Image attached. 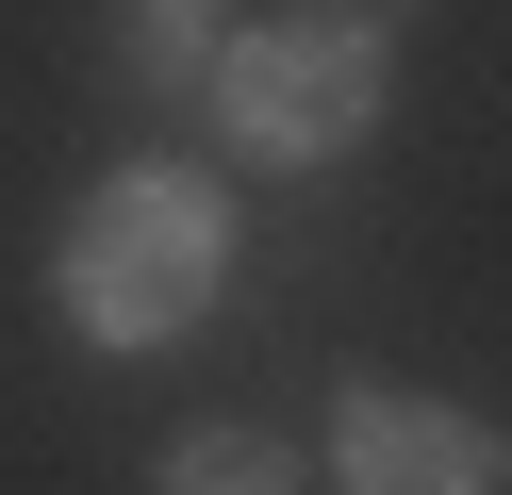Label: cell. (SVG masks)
Here are the masks:
<instances>
[{
	"mask_svg": "<svg viewBox=\"0 0 512 495\" xmlns=\"http://www.w3.org/2000/svg\"><path fill=\"white\" fill-rule=\"evenodd\" d=\"M215 281H232V198L199 165H166V149L83 182L67 231H50V297H67L83 347H182L215 314Z\"/></svg>",
	"mask_w": 512,
	"mask_h": 495,
	"instance_id": "1",
	"label": "cell"
},
{
	"mask_svg": "<svg viewBox=\"0 0 512 495\" xmlns=\"http://www.w3.org/2000/svg\"><path fill=\"white\" fill-rule=\"evenodd\" d=\"M215 132H232L248 165H347L380 132V99H397V50H380V17H347V0H281V17H232L199 66Z\"/></svg>",
	"mask_w": 512,
	"mask_h": 495,
	"instance_id": "2",
	"label": "cell"
},
{
	"mask_svg": "<svg viewBox=\"0 0 512 495\" xmlns=\"http://www.w3.org/2000/svg\"><path fill=\"white\" fill-rule=\"evenodd\" d=\"M331 479H347V495H496V429H479L463 396L347 380V396H331Z\"/></svg>",
	"mask_w": 512,
	"mask_h": 495,
	"instance_id": "3",
	"label": "cell"
},
{
	"mask_svg": "<svg viewBox=\"0 0 512 495\" xmlns=\"http://www.w3.org/2000/svg\"><path fill=\"white\" fill-rule=\"evenodd\" d=\"M149 495H298V446H281L265 413H199V429L166 446V479H149Z\"/></svg>",
	"mask_w": 512,
	"mask_h": 495,
	"instance_id": "4",
	"label": "cell"
},
{
	"mask_svg": "<svg viewBox=\"0 0 512 495\" xmlns=\"http://www.w3.org/2000/svg\"><path fill=\"white\" fill-rule=\"evenodd\" d=\"M215 33H232L215 0H116V50H133L149 83H199V66H215Z\"/></svg>",
	"mask_w": 512,
	"mask_h": 495,
	"instance_id": "5",
	"label": "cell"
},
{
	"mask_svg": "<svg viewBox=\"0 0 512 495\" xmlns=\"http://www.w3.org/2000/svg\"><path fill=\"white\" fill-rule=\"evenodd\" d=\"M347 17H380V33H397V17H430V0H347Z\"/></svg>",
	"mask_w": 512,
	"mask_h": 495,
	"instance_id": "6",
	"label": "cell"
}]
</instances>
